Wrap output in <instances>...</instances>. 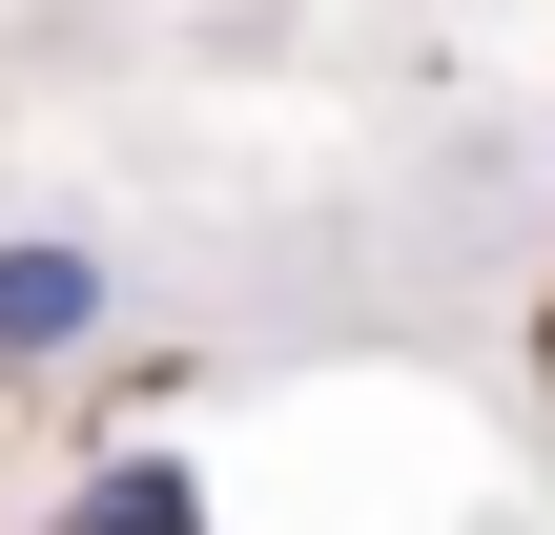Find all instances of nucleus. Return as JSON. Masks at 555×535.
<instances>
[{
  "mask_svg": "<svg viewBox=\"0 0 555 535\" xmlns=\"http://www.w3.org/2000/svg\"><path fill=\"white\" fill-rule=\"evenodd\" d=\"M82 535H206V495H185V474H165V454H124V474H103V495H82Z\"/></svg>",
  "mask_w": 555,
  "mask_h": 535,
  "instance_id": "nucleus-2",
  "label": "nucleus"
},
{
  "mask_svg": "<svg viewBox=\"0 0 555 535\" xmlns=\"http://www.w3.org/2000/svg\"><path fill=\"white\" fill-rule=\"evenodd\" d=\"M103 330H124V268H103L82 227H21V247H0V371H82Z\"/></svg>",
  "mask_w": 555,
  "mask_h": 535,
  "instance_id": "nucleus-1",
  "label": "nucleus"
}]
</instances>
